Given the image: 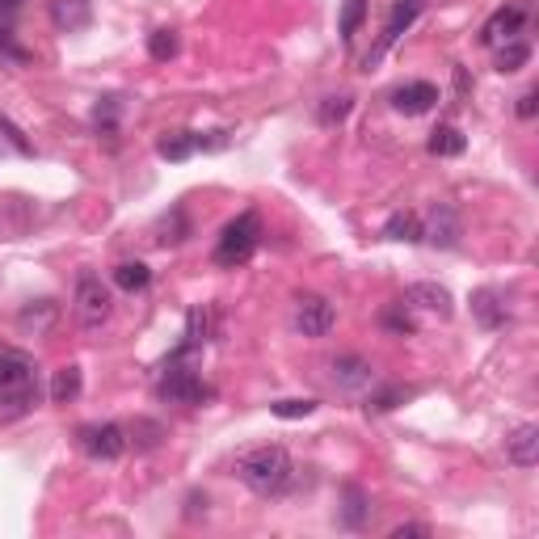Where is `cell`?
Returning a JSON list of instances; mask_svg holds the SVG:
<instances>
[{"mask_svg": "<svg viewBox=\"0 0 539 539\" xmlns=\"http://www.w3.org/2000/svg\"><path fill=\"white\" fill-rule=\"evenodd\" d=\"M291 455L283 451V447H254V451H244L241 460H236V476H241L254 493H262V497H275V493H283L286 484H291Z\"/></svg>", "mask_w": 539, "mask_h": 539, "instance_id": "1", "label": "cell"}, {"mask_svg": "<svg viewBox=\"0 0 539 539\" xmlns=\"http://www.w3.org/2000/svg\"><path fill=\"white\" fill-rule=\"evenodd\" d=\"M38 405V375L22 354H0V418H26Z\"/></svg>", "mask_w": 539, "mask_h": 539, "instance_id": "2", "label": "cell"}, {"mask_svg": "<svg viewBox=\"0 0 539 539\" xmlns=\"http://www.w3.org/2000/svg\"><path fill=\"white\" fill-rule=\"evenodd\" d=\"M257 241H262V223H257L254 211H244V215H236V220L220 232V244H215V265H241L244 257L257 249Z\"/></svg>", "mask_w": 539, "mask_h": 539, "instance_id": "3", "label": "cell"}, {"mask_svg": "<svg viewBox=\"0 0 539 539\" xmlns=\"http://www.w3.org/2000/svg\"><path fill=\"white\" fill-rule=\"evenodd\" d=\"M77 316L85 329H101L110 320V291L101 286V278L85 275L77 283Z\"/></svg>", "mask_w": 539, "mask_h": 539, "instance_id": "4", "label": "cell"}, {"mask_svg": "<svg viewBox=\"0 0 539 539\" xmlns=\"http://www.w3.org/2000/svg\"><path fill=\"white\" fill-rule=\"evenodd\" d=\"M333 320H337V312H333V304L325 295H299L295 299V329L304 333V337H325V333L333 329Z\"/></svg>", "mask_w": 539, "mask_h": 539, "instance_id": "5", "label": "cell"}, {"mask_svg": "<svg viewBox=\"0 0 539 539\" xmlns=\"http://www.w3.org/2000/svg\"><path fill=\"white\" fill-rule=\"evenodd\" d=\"M80 447H85L93 460H119V455L127 451V434H122V426H114V421H106V426H85L80 430Z\"/></svg>", "mask_w": 539, "mask_h": 539, "instance_id": "6", "label": "cell"}, {"mask_svg": "<svg viewBox=\"0 0 539 539\" xmlns=\"http://www.w3.org/2000/svg\"><path fill=\"white\" fill-rule=\"evenodd\" d=\"M161 397L173 400V405H202V400L211 397V388L202 384L194 371H186V367H173V371L165 375V384H161Z\"/></svg>", "mask_w": 539, "mask_h": 539, "instance_id": "7", "label": "cell"}, {"mask_svg": "<svg viewBox=\"0 0 539 539\" xmlns=\"http://www.w3.org/2000/svg\"><path fill=\"white\" fill-rule=\"evenodd\" d=\"M421 236H426L434 249H455V244H460V215H455L447 202H434L426 223H421Z\"/></svg>", "mask_w": 539, "mask_h": 539, "instance_id": "8", "label": "cell"}, {"mask_svg": "<svg viewBox=\"0 0 539 539\" xmlns=\"http://www.w3.org/2000/svg\"><path fill=\"white\" fill-rule=\"evenodd\" d=\"M400 308H421V312H434V316H451V291L439 283H413L400 299Z\"/></svg>", "mask_w": 539, "mask_h": 539, "instance_id": "9", "label": "cell"}, {"mask_svg": "<svg viewBox=\"0 0 539 539\" xmlns=\"http://www.w3.org/2000/svg\"><path fill=\"white\" fill-rule=\"evenodd\" d=\"M434 106H439V88L430 85V80H413V85L392 93V110L409 114V119H418V114L434 110Z\"/></svg>", "mask_w": 539, "mask_h": 539, "instance_id": "10", "label": "cell"}, {"mask_svg": "<svg viewBox=\"0 0 539 539\" xmlns=\"http://www.w3.org/2000/svg\"><path fill=\"white\" fill-rule=\"evenodd\" d=\"M523 22H527V9H523V5H506V9H497L493 17L484 22L481 43H484V47L506 43V38H514V34L523 30Z\"/></svg>", "mask_w": 539, "mask_h": 539, "instance_id": "11", "label": "cell"}, {"mask_svg": "<svg viewBox=\"0 0 539 539\" xmlns=\"http://www.w3.org/2000/svg\"><path fill=\"white\" fill-rule=\"evenodd\" d=\"M506 460L514 468H535L539 463V426H518L506 439Z\"/></svg>", "mask_w": 539, "mask_h": 539, "instance_id": "12", "label": "cell"}, {"mask_svg": "<svg viewBox=\"0 0 539 539\" xmlns=\"http://www.w3.org/2000/svg\"><path fill=\"white\" fill-rule=\"evenodd\" d=\"M333 379H337L341 388H367L375 379V371H371L367 358H358V354H341L337 363H333Z\"/></svg>", "mask_w": 539, "mask_h": 539, "instance_id": "13", "label": "cell"}, {"mask_svg": "<svg viewBox=\"0 0 539 539\" xmlns=\"http://www.w3.org/2000/svg\"><path fill=\"white\" fill-rule=\"evenodd\" d=\"M418 13H421V0H397V5H392V17H388V26H384V43H379V51L397 43L400 34L413 26V17H418ZM379 51H375V56H379Z\"/></svg>", "mask_w": 539, "mask_h": 539, "instance_id": "14", "label": "cell"}, {"mask_svg": "<svg viewBox=\"0 0 539 539\" xmlns=\"http://www.w3.org/2000/svg\"><path fill=\"white\" fill-rule=\"evenodd\" d=\"M472 316L481 320L484 329H497V325H506V304H502V295L497 291H476L472 295Z\"/></svg>", "mask_w": 539, "mask_h": 539, "instance_id": "15", "label": "cell"}, {"mask_svg": "<svg viewBox=\"0 0 539 539\" xmlns=\"http://www.w3.org/2000/svg\"><path fill=\"white\" fill-rule=\"evenodd\" d=\"M51 22H56L59 30H85L88 5L85 0H56V5H51Z\"/></svg>", "mask_w": 539, "mask_h": 539, "instance_id": "16", "label": "cell"}, {"mask_svg": "<svg viewBox=\"0 0 539 539\" xmlns=\"http://www.w3.org/2000/svg\"><path fill=\"white\" fill-rule=\"evenodd\" d=\"M384 236H388V241H405V244H413V241H421V220L413 215V211H397V215H388Z\"/></svg>", "mask_w": 539, "mask_h": 539, "instance_id": "17", "label": "cell"}, {"mask_svg": "<svg viewBox=\"0 0 539 539\" xmlns=\"http://www.w3.org/2000/svg\"><path fill=\"white\" fill-rule=\"evenodd\" d=\"M463 143H468V140H463V131L455 127V122H442V127L430 131V152H434V156H460Z\"/></svg>", "mask_w": 539, "mask_h": 539, "instance_id": "18", "label": "cell"}, {"mask_svg": "<svg viewBox=\"0 0 539 539\" xmlns=\"http://www.w3.org/2000/svg\"><path fill=\"white\" fill-rule=\"evenodd\" d=\"M156 152L165 156V161H186V156L199 152V135L194 131H173V135H165V140L156 143Z\"/></svg>", "mask_w": 539, "mask_h": 539, "instance_id": "19", "label": "cell"}, {"mask_svg": "<svg viewBox=\"0 0 539 539\" xmlns=\"http://www.w3.org/2000/svg\"><path fill=\"white\" fill-rule=\"evenodd\" d=\"M80 367H59L56 371V379H51V400L56 405H67V400H77L80 397Z\"/></svg>", "mask_w": 539, "mask_h": 539, "instance_id": "20", "label": "cell"}, {"mask_svg": "<svg viewBox=\"0 0 539 539\" xmlns=\"http://www.w3.org/2000/svg\"><path fill=\"white\" fill-rule=\"evenodd\" d=\"M148 283H152V270L143 262H122L119 270H114V286H119V291H143Z\"/></svg>", "mask_w": 539, "mask_h": 539, "instance_id": "21", "label": "cell"}, {"mask_svg": "<svg viewBox=\"0 0 539 539\" xmlns=\"http://www.w3.org/2000/svg\"><path fill=\"white\" fill-rule=\"evenodd\" d=\"M51 320H56V304H51V299H38L34 308L22 312V329H34V337H38V333L51 329Z\"/></svg>", "mask_w": 539, "mask_h": 539, "instance_id": "22", "label": "cell"}, {"mask_svg": "<svg viewBox=\"0 0 539 539\" xmlns=\"http://www.w3.org/2000/svg\"><path fill=\"white\" fill-rule=\"evenodd\" d=\"M148 56L161 59V64L173 59L177 56V34L173 30H152V34H148Z\"/></svg>", "mask_w": 539, "mask_h": 539, "instance_id": "23", "label": "cell"}, {"mask_svg": "<svg viewBox=\"0 0 539 539\" xmlns=\"http://www.w3.org/2000/svg\"><path fill=\"white\" fill-rule=\"evenodd\" d=\"M341 518H346V527H363L367 523V497L363 489H346V510H341Z\"/></svg>", "mask_w": 539, "mask_h": 539, "instance_id": "24", "label": "cell"}, {"mask_svg": "<svg viewBox=\"0 0 539 539\" xmlns=\"http://www.w3.org/2000/svg\"><path fill=\"white\" fill-rule=\"evenodd\" d=\"M363 17H367V0H346L341 5V38H354Z\"/></svg>", "mask_w": 539, "mask_h": 539, "instance_id": "25", "label": "cell"}, {"mask_svg": "<svg viewBox=\"0 0 539 539\" xmlns=\"http://www.w3.org/2000/svg\"><path fill=\"white\" fill-rule=\"evenodd\" d=\"M527 59H531L527 43H514V38H510V47H502V56H497V72H518Z\"/></svg>", "mask_w": 539, "mask_h": 539, "instance_id": "26", "label": "cell"}, {"mask_svg": "<svg viewBox=\"0 0 539 539\" xmlns=\"http://www.w3.org/2000/svg\"><path fill=\"white\" fill-rule=\"evenodd\" d=\"M270 413L283 421H295V418H308V413H316V400H275L270 405Z\"/></svg>", "mask_w": 539, "mask_h": 539, "instance_id": "27", "label": "cell"}, {"mask_svg": "<svg viewBox=\"0 0 539 539\" xmlns=\"http://www.w3.org/2000/svg\"><path fill=\"white\" fill-rule=\"evenodd\" d=\"M207 333H211V316L202 308H194L186 316V341H190V346H202V341H207Z\"/></svg>", "mask_w": 539, "mask_h": 539, "instance_id": "28", "label": "cell"}, {"mask_svg": "<svg viewBox=\"0 0 539 539\" xmlns=\"http://www.w3.org/2000/svg\"><path fill=\"white\" fill-rule=\"evenodd\" d=\"M350 106H354L350 98H325V101H320V122L333 127V122H341L346 114H350Z\"/></svg>", "mask_w": 539, "mask_h": 539, "instance_id": "29", "label": "cell"}, {"mask_svg": "<svg viewBox=\"0 0 539 539\" xmlns=\"http://www.w3.org/2000/svg\"><path fill=\"white\" fill-rule=\"evenodd\" d=\"M114 114H119V101H114V98L98 101V106H93V127L110 135V131H114Z\"/></svg>", "mask_w": 539, "mask_h": 539, "instance_id": "30", "label": "cell"}, {"mask_svg": "<svg viewBox=\"0 0 539 539\" xmlns=\"http://www.w3.org/2000/svg\"><path fill=\"white\" fill-rule=\"evenodd\" d=\"M0 56L13 59V64H30V51L13 43V30H5V26H0Z\"/></svg>", "mask_w": 539, "mask_h": 539, "instance_id": "31", "label": "cell"}, {"mask_svg": "<svg viewBox=\"0 0 539 539\" xmlns=\"http://www.w3.org/2000/svg\"><path fill=\"white\" fill-rule=\"evenodd\" d=\"M0 131L9 135V143H13V148H17V152H30V140H26V135L17 131V127H13L9 119H0Z\"/></svg>", "mask_w": 539, "mask_h": 539, "instance_id": "32", "label": "cell"}, {"mask_svg": "<svg viewBox=\"0 0 539 539\" xmlns=\"http://www.w3.org/2000/svg\"><path fill=\"white\" fill-rule=\"evenodd\" d=\"M384 325L392 333H413V320H409L405 312H384Z\"/></svg>", "mask_w": 539, "mask_h": 539, "instance_id": "33", "label": "cell"}, {"mask_svg": "<svg viewBox=\"0 0 539 539\" xmlns=\"http://www.w3.org/2000/svg\"><path fill=\"white\" fill-rule=\"evenodd\" d=\"M535 110H539V93L531 88V93H523V98H518V119H535Z\"/></svg>", "mask_w": 539, "mask_h": 539, "instance_id": "34", "label": "cell"}, {"mask_svg": "<svg viewBox=\"0 0 539 539\" xmlns=\"http://www.w3.org/2000/svg\"><path fill=\"white\" fill-rule=\"evenodd\" d=\"M397 400H400V392L392 388V392H379V397H371V405H367V409H392Z\"/></svg>", "mask_w": 539, "mask_h": 539, "instance_id": "35", "label": "cell"}, {"mask_svg": "<svg viewBox=\"0 0 539 539\" xmlns=\"http://www.w3.org/2000/svg\"><path fill=\"white\" fill-rule=\"evenodd\" d=\"M409 535H426V527L409 523V527H392V539H409Z\"/></svg>", "mask_w": 539, "mask_h": 539, "instance_id": "36", "label": "cell"}, {"mask_svg": "<svg viewBox=\"0 0 539 539\" xmlns=\"http://www.w3.org/2000/svg\"><path fill=\"white\" fill-rule=\"evenodd\" d=\"M22 5H26V0H0V13L9 17V13H17V9H22Z\"/></svg>", "mask_w": 539, "mask_h": 539, "instance_id": "37", "label": "cell"}]
</instances>
